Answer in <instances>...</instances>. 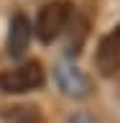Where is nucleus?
Segmentation results:
<instances>
[{
	"label": "nucleus",
	"mask_w": 120,
	"mask_h": 123,
	"mask_svg": "<svg viewBox=\"0 0 120 123\" xmlns=\"http://www.w3.org/2000/svg\"><path fill=\"white\" fill-rule=\"evenodd\" d=\"M46 82V72L44 67L38 64L36 59L23 62L13 69H5L0 72V90L8 92V95H26V92H33L38 87H44Z\"/></svg>",
	"instance_id": "f03ea898"
},
{
	"label": "nucleus",
	"mask_w": 120,
	"mask_h": 123,
	"mask_svg": "<svg viewBox=\"0 0 120 123\" xmlns=\"http://www.w3.org/2000/svg\"><path fill=\"white\" fill-rule=\"evenodd\" d=\"M69 123H97V121H95L90 113H77V115L69 118Z\"/></svg>",
	"instance_id": "0eeeda50"
},
{
	"label": "nucleus",
	"mask_w": 120,
	"mask_h": 123,
	"mask_svg": "<svg viewBox=\"0 0 120 123\" xmlns=\"http://www.w3.org/2000/svg\"><path fill=\"white\" fill-rule=\"evenodd\" d=\"M74 15V8L69 0H51L38 8L36 21H33V33L41 44H54L56 38L67 31L69 21Z\"/></svg>",
	"instance_id": "f257e3e1"
},
{
	"label": "nucleus",
	"mask_w": 120,
	"mask_h": 123,
	"mask_svg": "<svg viewBox=\"0 0 120 123\" xmlns=\"http://www.w3.org/2000/svg\"><path fill=\"white\" fill-rule=\"evenodd\" d=\"M54 80L59 85V90L64 92V95H69V98L82 100V98H87V95H92V80L84 74L77 64H72V62H67V59L56 62Z\"/></svg>",
	"instance_id": "7ed1b4c3"
},
{
	"label": "nucleus",
	"mask_w": 120,
	"mask_h": 123,
	"mask_svg": "<svg viewBox=\"0 0 120 123\" xmlns=\"http://www.w3.org/2000/svg\"><path fill=\"white\" fill-rule=\"evenodd\" d=\"M0 118L5 123H44V113L33 103H23V105L8 108V110L0 113Z\"/></svg>",
	"instance_id": "423d86ee"
},
{
	"label": "nucleus",
	"mask_w": 120,
	"mask_h": 123,
	"mask_svg": "<svg viewBox=\"0 0 120 123\" xmlns=\"http://www.w3.org/2000/svg\"><path fill=\"white\" fill-rule=\"evenodd\" d=\"M95 67L102 77H115L120 72V26L100 38L95 51Z\"/></svg>",
	"instance_id": "20e7f679"
},
{
	"label": "nucleus",
	"mask_w": 120,
	"mask_h": 123,
	"mask_svg": "<svg viewBox=\"0 0 120 123\" xmlns=\"http://www.w3.org/2000/svg\"><path fill=\"white\" fill-rule=\"evenodd\" d=\"M31 36H33V23L28 21L26 13H15L8 28V54L13 59H23V54L28 51Z\"/></svg>",
	"instance_id": "39448f33"
}]
</instances>
